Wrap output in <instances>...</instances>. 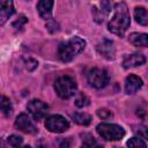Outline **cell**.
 Returning a JSON list of instances; mask_svg holds the SVG:
<instances>
[{
  "mask_svg": "<svg viewBox=\"0 0 148 148\" xmlns=\"http://www.w3.org/2000/svg\"><path fill=\"white\" fill-rule=\"evenodd\" d=\"M131 20H130V13L127 9V6L125 2H118L114 8V14L111 17L108 29L112 34L123 36L127 28L130 27Z\"/></svg>",
  "mask_w": 148,
  "mask_h": 148,
  "instance_id": "1",
  "label": "cell"
},
{
  "mask_svg": "<svg viewBox=\"0 0 148 148\" xmlns=\"http://www.w3.org/2000/svg\"><path fill=\"white\" fill-rule=\"evenodd\" d=\"M86 42L80 37H72L68 40L61 43L58 47V57L61 61L68 62L73 60L79 53L83 51Z\"/></svg>",
  "mask_w": 148,
  "mask_h": 148,
  "instance_id": "2",
  "label": "cell"
},
{
  "mask_svg": "<svg viewBox=\"0 0 148 148\" xmlns=\"http://www.w3.org/2000/svg\"><path fill=\"white\" fill-rule=\"evenodd\" d=\"M97 133L99 136L108 141H117L124 138L125 131L121 126L116 125V124H110V123H102L97 126Z\"/></svg>",
  "mask_w": 148,
  "mask_h": 148,
  "instance_id": "3",
  "label": "cell"
},
{
  "mask_svg": "<svg viewBox=\"0 0 148 148\" xmlns=\"http://www.w3.org/2000/svg\"><path fill=\"white\" fill-rule=\"evenodd\" d=\"M54 90L59 97L64 99L69 98L76 91V82L69 76L58 77L54 82Z\"/></svg>",
  "mask_w": 148,
  "mask_h": 148,
  "instance_id": "4",
  "label": "cell"
},
{
  "mask_svg": "<svg viewBox=\"0 0 148 148\" xmlns=\"http://www.w3.org/2000/svg\"><path fill=\"white\" fill-rule=\"evenodd\" d=\"M88 82L91 87L96 88V89H101L104 88L108 82H109V76L106 71L101 69V68H92L89 71L88 75H87Z\"/></svg>",
  "mask_w": 148,
  "mask_h": 148,
  "instance_id": "5",
  "label": "cell"
},
{
  "mask_svg": "<svg viewBox=\"0 0 148 148\" xmlns=\"http://www.w3.org/2000/svg\"><path fill=\"white\" fill-rule=\"evenodd\" d=\"M45 127L52 133H62L68 130L69 123L65 117L60 114H53L45 120Z\"/></svg>",
  "mask_w": 148,
  "mask_h": 148,
  "instance_id": "6",
  "label": "cell"
},
{
  "mask_svg": "<svg viewBox=\"0 0 148 148\" xmlns=\"http://www.w3.org/2000/svg\"><path fill=\"white\" fill-rule=\"evenodd\" d=\"M27 108H28V111L30 112V114L34 117L35 120H40L42 118H44L47 113V110H49V106L39 99L30 101L28 103Z\"/></svg>",
  "mask_w": 148,
  "mask_h": 148,
  "instance_id": "7",
  "label": "cell"
},
{
  "mask_svg": "<svg viewBox=\"0 0 148 148\" xmlns=\"http://www.w3.org/2000/svg\"><path fill=\"white\" fill-rule=\"evenodd\" d=\"M15 127L17 130H20L21 132L29 133V134H32V133L37 132V128H36L35 124L32 123V120L25 113H21V114L17 116V118L15 120Z\"/></svg>",
  "mask_w": 148,
  "mask_h": 148,
  "instance_id": "8",
  "label": "cell"
},
{
  "mask_svg": "<svg viewBox=\"0 0 148 148\" xmlns=\"http://www.w3.org/2000/svg\"><path fill=\"white\" fill-rule=\"evenodd\" d=\"M142 87V80L134 75L130 74L125 80V91L126 94H134Z\"/></svg>",
  "mask_w": 148,
  "mask_h": 148,
  "instance_id": "9",
  "label": "cell"
},
{
  "mask_svg": "<svg viewBox=\"0 0 148 148\" xmlns=\"http://www.w3.org/2000/svg\"><path fill=\"white\" fill-rule=\"evenodd\" d=\"M97 51L101 56H103L106 59H113L114 58L113 42H111L109 39H104L99 44H97Z\"/></svg>",
  "mask_w": 148,
  "mask_h": 148,
  "instance_id": "10",
  "label": "cell"
},
{
  "mask_svg": "<svg viewBox=\"0 0 148 148\" xmlns=\"http://www.w3.org/2000/svg\"><path fill=\"white\" fill-rule=\"evenodd\" d=\"M145 62H146V58L141 53H132L124 58L123 66H124V68H132V67L141 66Z\"/></svg>",
  "mask_w": 148,
  "mask_h": 148,
  "instance_id": "11",
  "label": "cell"
},
{
  "mask_svg": "<svg viewBox=\"0 0 148 148\" xmlns=\"http://www.w3.org/2000/svg\"><path fill=\"white\" fill-rule=\"evenodd\" d=\"M52 7H53V1H47V0L39 1L37 3V10L40 17L44 20H50L52 16Z\"/></svg>",
  "mask_w": 148,
  "mask_h": 148,
  "instance_id": "12",
  "label": "cell"
},
{
  "mask_svg": "<svg viewBox=\"0 0 148 148\" xmlns=\"http://www.w3.org/2000/svg\"><path fill=\"white\" fill-rule=\"evenodd\" d=\"M101 8H96L94 7L92 12H94V17H95V21L96 22H103L104 18L106 17V15L109 14L110 12V8H111V3L108 2V1H102L99 3Z\"/></svg>",
  "mask_w": 148,
  "mask_h": 148,
  "instance_id": "13",
  "label": "cell"
},
{
  "mask_svg": "<svg viewBox=\"0 0 148 148\" xmlns=\"http://www.w3.org/2000/svg\"><path fill=\"white\" fill-rule=\"evenodd\" d=\"M128 40L134 46L148 47V34L142 32H132L128 36Z\"/></svg>",
  "mask_w": 148,
  "mask_h": 148,
  "instance_id": "14",
  "label": "cell"
},
{
  "mask_svg": "<svg viewBox=\"0 0 148 148\" xmlns=\"http://www.w3.org/2000/svg\"><path fill=\"white\" fill-rule=\"evenodd\" d=\"M14 7L12 1H1L0 2V23L5 24V22L13 15Z\"/></svg>",
  "mask_w": 148,
  "mask_h": 148,
  "instance_id": "15",
  "label": "cell"
},
{
  "mask_svg": "<svg viewBox=\"0 0 148 148\" xmlns=\"http://www.w3.org/2000/svg\"><path fill=\"white\" fill-rule=\"evenodd\" d=\"M134 17L138 23L142 25L148 24V10L143 7H135L134 9Z\"/></svg>",
  "mask_w": 148,
  "mask_h": 148,
  "instance_id": "16",
  "label": "cell"
},
{
  "mask_svg": "<svg viewBox=\"0 0 148 148\" xmlns=\"http://www.w3.org/2000/svg\"><path fill=\"white\" fill-rule=\"evenodd\" d=\"M73 119L76 124L79 125H83V126H87L91 123V117L84 112H76L73 114Z\"/></svg>",
  "mask_w": 148,
  "mask_h": 148,
  "instance_id": "17",
  "label": "cell"
},
{
  "mask_svg": "<svg viewBox=\"0 0 148 148\" xmlns=\"http://www.w3.org/2000/svg\"><path fill=\"white\" fill-rule=\"evenodd\" d=\"M127 147L128 148H147L145 141L141 139V138H131L128 141H127Z\"/></svg>",
  "mask_w": 148,
  "mask_h": 148,
  "instance_id": "18",
  "label": "cell"
},
{
  "mask_svg": "<svg viewBox=\"0 0 148 148\" xmlns=\"http://www.w3.org/2000/svg\"><path fill=\"white\" fill-rule=\"evenodd\" d=\"M1 110H2V112H3V114L6 117L10 116V113H12V104H10V101L6 96H2V99H1Z\"/></svg>",
  "mask_w": 148,
  "mask_h": 148,
  "instance_id": "19",
  "label": "cell"
},
{
  "mask_svg": "<svg viewBox=\"0 0 148 148\" xmlns=\"http://www.w3.org/2000/svg\"><path fill=\"white\" fill-rule=\"evenodd\" d=\"M81 148H103V146L98 143L94 138H88L83 141Z\"/></svg>",
  "mask_w": 148,
  "mask_h": 148,
  "instance_id": "20",
  "label": "cell"
},
{
  "mask_svg": "<svg viewBox=\"0 0 148 148\" xmlns=\"http://www.w3.org/2000/svg\"><path fill=\"white\" fill-rule=\"evenodd\" d=\"M89 98L84 95V94H79L77 95V97L75 98V105L76 106H79V108H83V106H87L88 104H89Z\"/></svg>",
  "mask_w": 148,
  "mask_h": 148,
  "instance_id": "21",
  "label": "cell"
},
{
  "mask_svg": "<svg viewBox=\"0 0 148 148\" xmlns=\"http://www.w3.org/2000/svg\"><path fill=\"white\" fill-rule=\"evenodd\" d=\"M25 23H27V17L24 15H20L17 17V20H15L13 22V28H15L16 30H21Z\"/></svg>",
  "mask_w": 148,
  "mask_h": 148,
  "instance_id": "22",
  "label": "cell"
},
{
  "mask_svg": "<svg viewBox=\"0 0 148 148\" xmlns=\"http://www.w3.org/2000/svg\"><path fill=\"white\" fill-rule=\"evenodd\" d=\"M97 114H98V117L99 118H102V119H110V118H112V112L110 111V110H108V109H98L97 110Z\"/></svg>",
  "mask_w": 148,
  "mask_h": 148,
  "instance_id": "23",
  "label": "cell"
},
{
  "mask_svg": "<svg viewBox=\"0 0 148 148\" xmlns=\"http://www.w3.org/2000/svg\"><path fill=\"white\" fill-rule=\"evenodd\" d=\"M22 141H23L22 138L18 136V135H10L8 138V143L10 146H13V147H18L22 143Z\"/></svg>",
  "mask_w": 148,
  "mask_h": 148,
  "instance_id": "24",
  "label": "cell"
},
{
  "mask_svg": "<svg viewBox=\"0 0 148 148\" xmlns=\"http://www.w3.org/2000/svg\"><path fill=\"white\" fill-rule=\"evenodd\" d=\"M136 132H138V134H139L141 138L148 140V126H140Z\"/></svg>",
  "mask_w": 148,
  "mask_h": 148,
  "instance_id": "25",
  "label": "cell"
},
{
  "mask_svg": "<svg viewBox=\"0 0 148 148\" xmlns=\"http://www.w3.org/2000/svg\"><path fill=\"white\" fill-rule=\"evenodd\" d=\"M37 65H38V62H37L36 60L30 59V60H28V62H27V68H28L29 71H32V69H35V68L37 67Z\"/></svg>",
  "mask_w": 148,
  "mask_h": 148,
  "instance_id": "26",
  "label": "cell"
},
{
  "mask_svg": "<svg viewBox=\"0 0 148 148\" xmlns=\"http://www.w3.org/2000/svg\"><path fill=\"white\" fill-rule=\"evenodd\" d=\"M37 147H38V148H47V146H46L43 141H39V142L37 143Z\"/></svg>",
  "mask_w": 148,
  "mask_h": 148,
  "instance_id": "27",
  "label": "cell"
},
{
  "mask_svg": "<svg viewBox=\"0 0 148 148\" xmlns=\"http://www.w3.org/2000/svg\"><path fill=\"white\" fill-rule=\"evenodd\" d=\"M18 148H30L29 146H23V147H18Z\"/></svg>",
  "mask_w": 148,
  "mask_h": 148,
  "instance_id": "28",
  "label": "cell"
}]
</instances>
